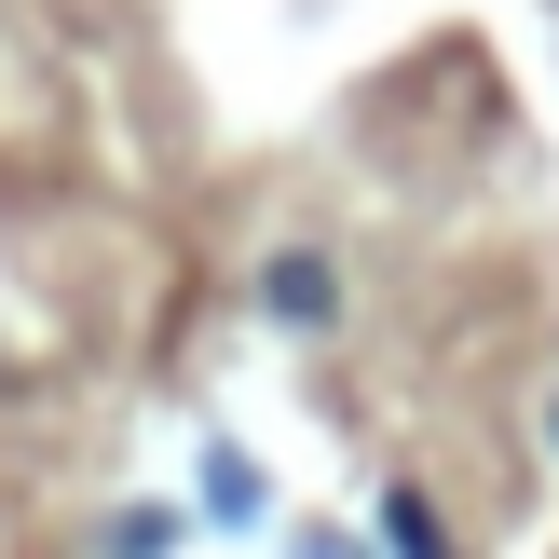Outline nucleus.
Returning a JSON list of instances; mask_svg holds the SVG:
<instances>
[{"label":"nucleus","instance_id":"f257e3e1","mask_svg":"<svg viewBox=\"0 0 559 559\" xmlns=\"http://www.w3.org/2000/svg\"><path fill=\"white\" fill-rule=\"evenodd\" d=\"M260 300H273L287 328H328V300H342V287H328V260H273V273H260Z\"/></svg>","mask_w":559,"mask_h":559},{"label":"nucleus","instance_id":"7ed1b4c3","mask_svg":"<svg viewBox=\"0 0 559 559\" xmlns=\"http://www.w3.org/2000/svg\"><path fill=\"white\" fill-rule=\"evenodd\" d=\"M546 451H559V396H546Z\"/></svg>","mask_w":559,"mask_h":559},{"label":"nucleus","instance_id":"f03ea898","mask_svg":"<svg viewBox=\"0 0 559 559\" xmlns=\"http://www.w3.org/2000/svg\"><path fill=\"white\" fill-rule=\"evenodd\" d=\"M382 546H396V559H451V533H437L424 491H382Z\"/></svg>","mask_w":559,"mask_h":559}]
</instances>
